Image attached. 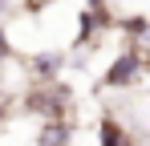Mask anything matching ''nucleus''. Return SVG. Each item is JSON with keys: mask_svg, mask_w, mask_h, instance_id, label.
Masks as SVG:
<instances>
[{"mask_svg": "<svg viewBox=\"0 0 150 146\" xmlns=\"http://www.w3.org/2000/svg\"><path fill=\"white\" fill-rule=\"evenodd\" d=\"M101 142H105V146L126 142V130H122V122H114V118H101Z\"/></svg>", "mask_w": 150, "mask_h": 146, "instance_id": "39448f33", "label": "nucleus"}, {"mask_svg": "<svg viewBox=\"0 0 150 146\" xmlns=\"http://www.w3.org/2000/svg\"><path fill=\"white\" fill-rule=\"evenodd\" d=\"M61 73V57L57 53H41V57H33V77L37 81H53Z\"/></svg>", "mask_w": 150, "mask_h": 146, "instance_id": "f03ea898", "label": "nucleus"}, {"mask_svg": "<svg viewBox=\"0 0 150 146\" xmlns=\"http://www.w3.org/2000/svg\"><path fill=\"white\" fill-rule=\"evenodd\" d=\"M69 138H73L69 118H49V126L41 130V142H69Z\"/></svg>", "mask_w": 150, "mask_h": 146, "instance_id": "7ed1b4c3", "label": "nucleus"}, {"mask_svg": "<svg viewBox=\"0 0 150 146\" xmlns=\"http://www.w3.org/2000/svg\"><path fill=\"white\" fill-rule=\"evenodd\" d=\"M138 81H142V41H134L126 53H118V61L101 77V85H105V89H130V85H138Z\"/></svg>", "mask_w": 150, "mask_h": 146, "instance_id": "f257e3e1", "label": "nucleus"}, {"mask_svg": "<svg viewBox=\"0 0 150 146\" xmlns=\"http://www.w3.org/2000/svg\"><path fill=\"white\" fill-rule=\"evenodd\" d=\"M85 4H89V8H105V0H85Z\"/></svg>", "mask_w": 150, "mask_h": 146, "instance_id": "0eeeda50", "label": "nucleus"}, {"mask_svg": "<svg viewBox=\"0 0 150 146\" xmlns=\"http://www.w3.org/2000/svg\"><path fill=\"white\" fill-rule=\"evenodd\" d=\"M4 118H8V110H4V101H0V122H4Z\"/></svg>", "mask_w": 150, "mask_h": 146, "instance_id": "6e6552de", "label": "nucleus"}, {"mask_svg": "<svg viewBox=\"0 0 150 146\" xmlns=\"http://www.w3.org/2000/svg\"><path fill=\"white\" fill-rule=\"evenodd\" d=\"M45 4H53V0H25V8H28V12H41Z\"/></svg>", "mask_w": 150, "mask_h": 146, "instance_id": "423d86ee", "label": "nucleus"}, {"mask_svg": "<svg viewBox=\"0 0 150 146\" xmlns=\"http://www.w3.org/2000/svg\"><path fill=\"white\" fill-rule=\"evenodd\" d=\"M118 28H122L126 37H134V41H146V33H150V24H146V16L142 12H134V16H122V21H114Z\"/></svg>", "mask_w": 150, "mask_h": 146, "instance_id": "20e7f679", "label": "nucleus"}]
</instances>
